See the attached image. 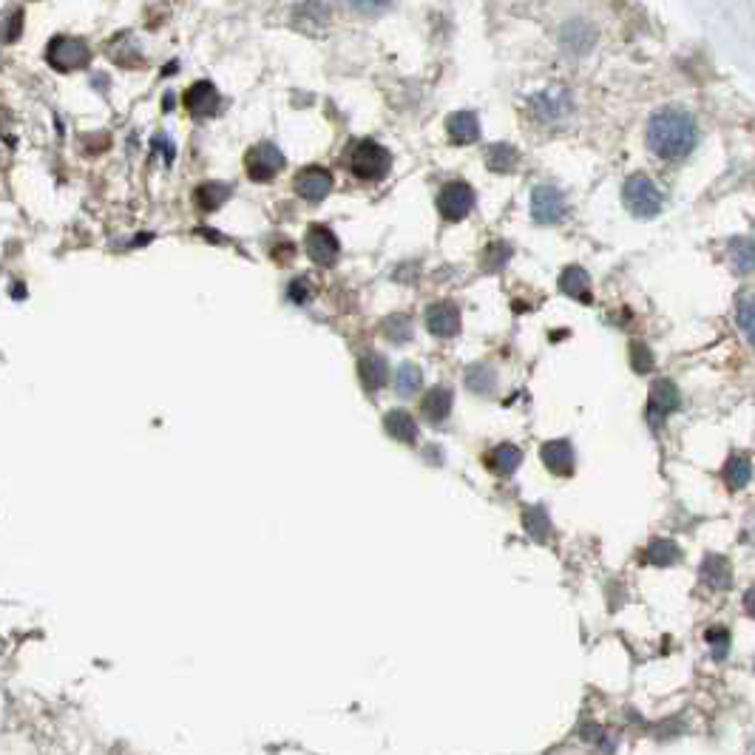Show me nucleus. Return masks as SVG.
Returning a JSON list of instances; mask_svg holds the SVG:
<instances>
[{
    "instance_id": "412c9836",
    "label": "nucleus",
    "mask_w": 755,
    "mask_h": 755,
    "mask_svg": "<svg viewBox=\"0 0 755 755\" xmlns=\"http://www.w3.org/2000/svg\"><path fill=\"white\" fill-rule=\"evenodd\" d=\"M560 293H565L568 299H577L582 304H588L591 301V276L577 267V264H571V267H565L560 276Z\"/></svg>"
},
{
    "instance_id": "cd10ccee",
    "label": "nucleus",
    "mask_w": 755,
    "mask_h": 755,
    "mask_svg": "<svg viewBox=\"0 0 755 755\" xmlns=\"http://www.w3.org/2000/svg\"><path fill=\"white\" fill-rule=\"evenodd\" d=\"M517 162H520V154L506 142H494L486 151V165L492 168L494 174H511L517 168Z\"/></svg>"
},
{
    "instance_id": "72a5a7b5",
    "label": "nucleus",
    "mask_w": 755,
    "mask_h": 755,
    "mask_svg": "<svg viewBox=\"0 0 755 755\" xmlns=\"http://www.w3.org/2000/svg\"><path fill=\"white\" fill-rule=\"evenodd\" d=\"M20 35H23V9H9L6 18L0 20V40L18 43Z\"/></svg>"
},
{
    "instance_id": "473e14b6",
    "label": "nucleus",
    "mask_w": 755,
    "mask_h": 755,
    "mask_svg": "<svg viewBox=\"0 0 755 755\" xmlns=\"http://www.w3.org/2000/svg\"><path fill=\"white\" fill-rule=\"evenodd\" d=\"M381 330H384V335H387L392 344H406V341L412 338V318L401 316V313H398V316H389Z\"/></svg>"
},
{
    "instance_id": "423d86ee",
    "label": "nucleus",
    "mask_w": 755,
    "mask_h": 755,
    "mask_svg": "<svg viewBox=\"0 0 755 755\" xmlns=\"http://www.w3.org/2000/svg\"><path fill=\"white\" fill-rule=\"evenodd\" d=\"M475 208V191L469 182H449L438 194V211L446 222H460Z\"/></svg>"
},
{
    "instance_id": "39448f33",
    "label": "nucleus",
    "mask_w": 755,
    "mask_h": 755,
    "mask_svg": "<svg viewBox=\"0 0 755 755\" xmlns=\"http://www.w3.org/2000/svg\"><path fill=\"white\" fill-rule=\"evenodd\" d=\"M284 171V154L273 142H256L245 154V174L253 182H273Z\"/></svg>"
},
{
    "instance_id": "6ab92c4d",
    "label": "nucleus",
    "mask_w": 755,
    "mask_h": 755,
    "mask_svg": "<svg viewBox=\"0 0 755 755\" xmlns=\"http://www.w3.org/2000/svg\"><path fill=\"white\" fill-rule=\"evenodd\" d=\"M483 463L492 469L494 475L509 477L520 469V463H523V452H520L514 443H497L492 452H486Z\"/></svg>"
},
{
    "instance_id": "a878e982",
    "label": "nucleus",
    "mask_w": 755,
    "mask_h": 755,
    "mask_svg": "<svg viewBox=\"0 0 755 755\" xmlns=\"http://www.w3.org/2000/svg\"><path fill=\"white\" fill-rule=\"evenodd\" d=\"M727 256H730V264L736 273H753L755 270V239L750 236H736L730 247H727Z\"/></svg>"
},
{
    "instance_id": "f257e3e1",
    "label": "nucleus",
    "mask_w": 755,
    "mask_h": 755,
    "mask_svg": "<svg viewBox=\"0 0 755 755\" xmlns=\"http://www.w3.org/2000/svg\"><path fill=\"white\" fill-rule=\"evenodd\" d=\"M699 140L696 120L685 108H662L650 117L648 123V148L659 159H685Z\"/></svg>"
},
{
    "instance_id": "5701e85b",
    "label": "nucleus",
    "mask_w": 755,
    "mask_h": 755,
    "mask_svg": "<svg viewBox=\"0 0 755 755\" xmlns=\"http://www.w3.org/2000/svg\"><path fill=\"white\" fill-rule=\"evenodd\" d=\"M108 57L117 63V66H123V69H142V63H145V57H142L140 46H137V40H131V37H117V40H111L108 43Z\"/></svg>"
},
{
    "instance_id": "6e6552de",
    "label": "nucleus",
    "mask_w": 755,
    "mask_h": 755,
    "mask_svg": "<svg viewBox=\"0 0 755 755\" xmlns=\"http://www.w3.org/2000/svg\"><path fill=\"white\" fill-rule=\"evenodd\" d=\"M304 247H307V256L318 267H333L338 262V256H341V242H338V236L327 225H313V228L307 230Z\"/></svg>"
},
{
    "instance_id": "7c9ffc66",
    "label": "nucleus",
    "mask_w": 755,
    "mask_h": 755,
    "mask_svg": "<svg viewBox=\"0 0 755 755\" xmlns=\"http://www.w3.org/2000/svg\"><path fill=\"white\" fill-rule=\"evenodd\" d=\"M523 526H526L528 537L543 543L545 537L551 534V517H548V511L543 506H528V511L523 514Z\"/></svg>"
},
{
    "instance_id": "f3484780",
    "label": "nucleus",
    "mask_w": 755,
    "mask_h": 755,
    "mask_svg": "<svg viewBox=\"0 0 755 755\" xmlns=\"http://www.w3.org/2000/svg\"><path fill=\"white\" fill-rule=\"evenodd\" d=\"M452 406H455V395L449 387H432L421 401V415L429 423H443L449 415H452Z\"/></svg>"
},
{
    "instance_id": "f03ea898",
    "label": "nucleus",
    "mask_w": 755,
    "mask_h": 755,
    "mask_svg": "<svg viewBox=\"0 0 755 755\" xmlns=\"http://www.w3.org/2000/svg\"><path fill=\"white\" fill-rule=\"evenodd\" d=\"M392 168V154L384 145L372 140H361L350 154V171L361 182H381Z\"/></svg>"
},
{
    "instance_id": "bb28decb",
    "label": "nucleus",
    "mask_w": 755,
    "mask_h": 755,
    "mask_svg": "<svg viewBox=\"0 0 755 755\" xmlns=\"http://www.w3.org/2000/svg\"><path fill=\"white\" fill-rule=\"evenodd\" d=\"M594 29L585 23V20H574V23H568L565 26V32H562V43H565V49H571V52H588L591 46H594Z\"/></svg>"
},
{
    "instance_id": "4468645a",
    "label": "nucleus",
    "mask_w": 755,
    "mask_h": 755,
    "mask_svg": "<svg viewBox=\"0 0 755 755\" xmlns=\"http://www.w3.org/2000/svg\"><path fill=\"white\" fill-rule=\"evenodd\" d=\"M543 463L545 469L551 472V475L557 477H571L574 475V469H577V455H574V446H571V440H548L543 443Z\"/></svg>"
},
{
    "instance_id": "20e7f679",
    "label": "nucleus",
    "mask_w": 755,
    "mask_h": 755,
    "mask_svg": "<svg viewBox=\"0 0 755 755\" xmlns=\"http://www.w3.org/2000/svg\"><path fill=\"white\" fill-rule=\"evenodd\" d=\"M622 199L628 205V211L639 219H650L662 211V194L653 185V179L648 174H633L625 179L622 185Z\"/></svg>"
},
{
    "instance_id": "ddd939ff",
    "label": "nucleus",
    "mask_w": 755,
    "mask_h": 755,
    "mask_svg": "<svg viewBox=\"0 0 755 755\" xmlns=\"http://www.w3.org/2000/svg\"><path fill=\"white\" fill-rule=\"evenodd\" d=\"M528 106L543 120H557V117H565L571 111V94H568L565 86H548L540 94H534L528 100Z\"/></svg>"
},
{
    "instance_id": "c756f323",
    "label": "nucleus",
    "mask_w": 755,
    "mask_h": 755,
    "mask_svg": "<svg viewBox=\"0 0 755 755\" xmlns=\"http://www.w3.org/2000/svg\"><path fill=\"white\" fill-rule=\"evenodd\" d=\"M682 557L679 545L673 540H653V543L645 548V562L648 565H656V568H668V565H676Z\"/></svg>"
},
{
    "instance_id": "a211bd4d",
    "label": "nucleus",
    "mask_w": 755,
    "mask_h": 755,
    "mask_svg": "<svg viewBox=\"0 0 755 755\" xmlns=\"http://www.w3.org/2000/svg\"><path fill=\"white\" fill-rule=\"evenodd\" d=\"M384 429L392 440L398 443H406V446H415L418 443V421L406 412V409H389L384 415Z\"/></svg>"
},
{
    "instance_id": "4be33fe9",
    "label": "nucleus",
    "mask_w": 755,
    "mask_h": 755,
    "mask_svg": "<svg viewBox=\"0 0 755 755\" xmlns=\"http://www.w3.org/2000/svg\"><path fill=\"white\" fill-rule=\"evenodd\" d=\"M327 20H330V6L324 0H304L293 12V23L299 29H307V32L327 26Z\"/></svg>"
},
{
    "instance_id": "7ed1b4c3",
    "label": "nucleus",
    "mask_w": 755,
    "mask_h": 755,
    "mask_svg": "<svg viewBox=\"0 0 755 755\" xmlns=\"http://www.w3.org/2000/svg\"><path fill=\"white\" fill-rule=\"evenodd\" d=\"M46 63L54 71H80L91 63V49L83 37L57 35L46 46Z\"/></svg>"
},
{
    "instance_id": "79ce46f5",
    "label": "nucleus",
    "mask_w": 755,
    "mask_h": 755,
    "mask_svg": "<svg viewBox=\"0 0 755 755\" xmlns=\"http://www.w3.org/2000/svg\"><path fill=\"white\" fill-rule=\"evenodd\" d=\"M750 540L755 543V520H753V526H750Z\"/></svg>"
},
{
    "instance_id": "ea45409f",
    "label": "nucleus",
    "mask_w": 755,
    "mask_h": 755,
    "mask_svg": "<svg viewBox=\"0 0 755 755\" xmlns=\"http://www.w3.org/2000/svg\"><path fill=\"white\" fill-rule=\"evenodd\" d=\"M352 9H358V12H364V15H378V12H384L392 0H350Z\"/></svg>"
},
{
    "instance_id": "2eb2a0df",
    "label": "nucleus",
    "mask_w": 755,
    "mask_h": 755,
    "mask_svg": "<svg viewBox=\"0 0 755 755\" xmlns=\"http://www.w3.org/2000/svg\"><path fill=\"white\" fill-rule=\"evenodd\" d=\"M358 378H361V384L367 392H378V389L387 387L389 381V364L384 355H378V352H367V355H361V361H358Z\"/></svg>"
},
{
    "instance_id": "58836bf2",
    "label": "nucleus",
    "mask_w": 755,
    "mask_h": 755,
    "mask_svg": "<svg viewBox=\"0 0 755 755\" xmlns=\"http://www.w3.org/2000/svg\"><path fill=\"white\" fill-rule=\"evenodd\" d=\"M310 284H307V279H293L290 281V287H287V296H290V301L293 304H307L310 301Z\"/></svg>"
},
{
    "instance_id": "aec40b11",
    "label": "nucleus",
    "mask_w": 755,
    "mask_h": 755,
    "mask_svg": "<svg viewBox=\"0 0 755 755\" xmlns=\"http://www.w3.org/2000/svg\"><path fill=\"white\" fill-rule=\"evenodd\" d=\"M446 134L455 145H472L480 137V120L475 111H455L446 120Z\"/></svg>"
},
{
    "instance_id": "dca6fc26",
    "label": "nucleus",
    "mask_w": 755,
    "mask_h": 755,
    "mask_svg": "<svg viewBox=\"0 0 755 755\" xmlns=\"http://www.w3.org/2000/svg\"><path fill=\"white\" fill-rule=\"evenodd\" d=\"M699 574H702V582L710 591H727L733 585V565L721 554H707Z\"/></svg>"
},
{
    "instance_id": "0eeeda50",
    "label": "nucleus",
    "mask_w": 755,
    "mask_h": 755,
    "mask_svg": "<svg viewBox=\"0 0 755 755\" xmlns=\"http://www.w3.org/2000/svg\"><path fill=\"white\" fill-rule=\"evenodd\" d=\"M182 106H185V111H188L194 120H208V117H216V114H219V108H222L219 88L213 86L211 80H199V83H194V86L182 94Z\"/></svg>"
},
{
    "instance_id": "2f4dec72",
    "label": "nucleus",
    "mask_w": 755,
    "mask_h": 755,
    "mask_svg": "<svg viewBox=\"0 0 755 755\" xmlns=\"http://www.w3.org/2000/svg\"><path fill=\"white\" fill-rule=\"evenodd\" d=\"M466 387L477 392V395H489L497 387V372L489 364H475L466 372Z\"/></svg>"
},
{
    "instance_id": "f704fd0d",
    "label": "nucleus",
    "mask_w": 755,
    "mask_h": 755,
    "mask_svg": "<svg viewBox=\"0 0 755 755\" xmlns=\"http://www.w3.org/2000/svg\"><path fill=\"white\" fill-rule=\"evenodd\" d=\"M736 318H738L741 333L747 335V338L755 344V296H747V299L738 301Z\"/></svg>"
},
{
    "instance_id": "1a4fd4ad",
    "label": "nucleus",
    "mask_w": 755,
    "mask_h": 755,
    "mask_svg": "<svg viewBox=\"0 0 755 755\" xmlns=\"http://www.w3.org/2000/svg\"><path fill=\"white\" fill-rule=\"evenodd\" d=\"M565 216V196L554 185H537L531 194V219L537 225H557Z\"/></svg>"
},
{
    "instance_id": "393cba45",
    "label": "nucleus",
    "mask_w": 755,
    "mask_h": 755,
    "mask_svg": "<svg viewBox=\"0 0 755 755\" xmlns=\"http://www.w3.org/2000/svg\"><path fill=\"white\" fill-rule=\"evenodd\" d=\"M721 477H724L727 489L738 492V489H744L753 480V463L744 455H730L727 463H724V469H721Z\"/></svg>"
},
{
    "instance_id": "e433bc0d",
    "label": "nucleus",
    "mask_w": 755,
    "mask_h": 755,
    "mask_svg": "<svg viewBox=\"0 0 755 755\" xmlns=\"http://www.w3.org/2000/svg\"><path fill=\"white\" fill-rule=\"evenodd\" d=\"M509 245H492L489 250H486V259H483V267L489 270V273H494V270H500L503 264H506V259H509Z\"/></svg>"
},
{
    "instance_id": "c9c22d12",
    "label": "nucleus",
    "mask_w": 755,
    "mask_h": 755,
    "mask_svg": "<svg viewBox=\"0 0 755 755\" xmlns=\"http://www.w3.org/2000/svg\"><path fill=\"white\" fill-rule=\"evenodd\" d=\"M704 639H707V645L713 648V653H716L719 659H724V653L730 648V631L721 628V625H713L710 631L704 633Z\"/></svg>"
},
{
    "instance_id": "4c0bfd02",
    "label": "nucleus",
    "mask_w": 755,
    "mask_h": 755,
    "mask_svg": "<svg viewBox=\"0 0 755 755\" xmlns=\"http://www.w3.org/2000/svg\"><path fill=\"white\" fill-rule=\"evenodd\" d=\"M631 358H633V369L636 372H650L653 369V355H650V350L645 347V344H631Z\"/></svg>"
},
{
    "instance_id": "9b49d317",
    "label": "nucleus",
    "mask_w": 755,
    "mask_h": 755,
    "mask_svg": "<svg viewBox=\"0 0 755 755\" xmlns=\"http://www.w3.org/2000/svg\"><path fill=\"white\" fill-rule=\"evenodd\" d=\"M460 307L455 301H435L426 307V330L435 338H455L460 333Z\"/></svg>"
},
{
    "instance_id": "b1692460",
    "label": "nucleus",
    "mask_w": 755,
    "mask_h": 755,
    "mask_svg": "<svg viewBox=\"0 0 755 755\" xmlns=\"http://www.w3.org/2000/svg\"><path fill=\"white\" fill-rule=\"evenodd\" d=\"M230 194H233V188H230V185H222V182H205V185H199V188H196L194 202H196V208H199L202 213H213V211H219V208L228 202Z\"/></svg>"
},
{
    "instance_id": "9d476101",
    "label": "nucleus",
    "mask_w": 755,
    "mask_h": 755,
    "mask_svg": "<svg viewBox=\"0 0 755 755\" xmlns=\"http://www.w3.org/2000/svg\"><path fill=\"white\" fill-rule=\"evenodd\" d=\"M293 188L304 202H324L333 191V174L321 165H307L296 174Z\"/></svg>"
},
{
    "instance_id": "f8f14e48",
    "label": "nucleus",
    "mask_w": 755,
    "mask_h": 755,
    "mask_svg": "<svg viewBox=\"0 0 755 755\" xmlns=\"http://www.w3.org/2000/svg\"><path fill=\"white\" fill-rule=\"evenodd\" d=\"M682 406V395H679V389L673 381H656L653 387H650L648 395V421L650 426H659V423L668 418L670 412H676Z\"/></svg>"
},
{
    "instance_id": "a19ab883",
    "label": "nucleus",
    "mask_w": 755,
    "mask_h": 755,
    "mask_svg": "<svg viewBox=\"0 0 755 755\" xmlns=\"http://www.w3.org/2000/svg\"><path fill=\"white\" fill-rule=\"evenodd\" d=\"M744 611L755 619V585L747 591V597H744Z\"/></svg>"
},
{
    "instance_id": "c85d7f7f",
    "label": "nucleus",
    "mask_w": 755,
    "mask_h": 755,
    "mask_svg": "<svg viewBox=\"0 0 755 755\" xmlns=\"http://www.w3.org/2000/svg\"><path fill=\"white\" fill-rule=\"evenodd\" d=\"M423 387V372L418 364H412V361H406L401 367L395 369V392L401 395V398H412L415 392H421Z\"/></svg>"
}]
</instances>
